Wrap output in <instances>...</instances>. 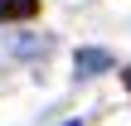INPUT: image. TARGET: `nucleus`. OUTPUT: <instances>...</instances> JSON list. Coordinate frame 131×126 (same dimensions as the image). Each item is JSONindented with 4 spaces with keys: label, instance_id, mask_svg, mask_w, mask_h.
I'll return each mask as SVG.
<instances>
[{
    "label": "nucleus",
    "instance_id": "1",
    "mask_svg": "<svg viewBox=\"0 0 131 126\" xmlns=\"http://www.w3.org/2000/svg\"><path fill=\"white\" fill-rule=\"evenodd\" d=\"M112 68H117L112 49H78L73 53V73L78 78H97V73H112Z\"/></svg>",
    "mask_w": 131,
    "mask_h": 126
},
{
    "label": "nucleus",
    "instance_id": "2",
    "mask_svg": "<svg viewBox=\"0 0 131 126\" xmlns=\"http://www.w3.org/2000/svg\"><path fill=\"white\" fill-rule=\"evenodd\" d=\"M39 15V0H0V24H24Z\"/></svg>",
    "mask_w": 131,
    "mask_h": 126
},
{
    "label": "nucleus",
    "instance_id": "3",
    "mask_svg": "<svg viewBox=\"0 0 131 126\" xmlns=\"http://www.w3.org/2000/svg\"><path fill=\"white\" fill-rule=\"evenodd\" d=\"M10 49H15V53H19V58H34V53H39V58H44V53H49V49H53V39H49V34H44V39H15V44H10Z\"/></svg>",
    "mask_w": 131,
    "mask_h": 126
},
{
    "label": "nucleus",
    "instance_id": "4",
    "mask_svg": "<svg viewBox=\"0 0 131 126\" xmlns=\"http://www.w3.org/2000/svg\"><path fill=\"white\" fill-rule=\"evenodd\" d=\"M122 83H126V92H131V63H126V68H122Z\"/></svg>",
    "mask_w": 131,
    "mask_h": 126
},
{
    "label": "nucleus",
    "instance_id": "5",
    "mask_svg": "<svg viewBox=\"0 0 131 126\" xmlns=\"http://www.w3.org/2000/svg\"><path fill=\"white\" fill-rule=\"evenodd\" d=\"M63 126H83V121H63Z\"/></svg>",
    "mask_w": 131,
    "mask_h": 126
}]
</instances>
